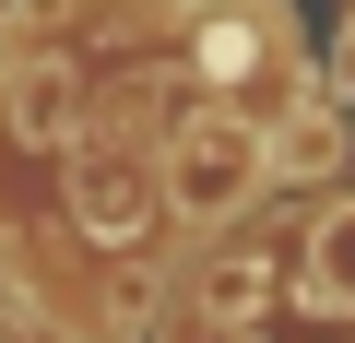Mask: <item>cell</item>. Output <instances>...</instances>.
Returning a JSON list of instances; mask_svg holds the SVG:
<instances>
[{
  "instance_id": "277c9868",
  "label": "cell",
  "mask_w": 355,
  "mask_h": 343,
  "mask_svg": "<svg viewBox=\"0 0 355 343\" xmlns=\"http://www.w3.org/2000/svg\"><path fill=\"white\" fill-rule=\"evenodd\" d=\"M71 107H83V95H71L60 60H24V71H12V130H24V142H71Z\"/></svg>"
},
{
  "instance_id": "6da1fadb",
  "label": "cell",
  "mask_w": 355,
  "mask_h": 343,
  "mask_svg": "<svg viewBox=\"0 0 355 343\" xmlns=\"http://www.w3.org/2000/svg\"><path fill=\"white\" fill-rule=\"evenodd\" d=\"M261 130L237 118V107H190V130H178V166H166V202L178 213H237L249 190H261Z\"/></svg>"
},
{
  "instance_id": "7a4b0ae2",
  "label": "cell",
  "mask_w": 355,
  "mask_h": 343,
  "mask_svg": "<svg viewBox=\"0 0 355 343\" xmlns=\"http://www.w3.org/2000/svg\"><path fill=\"white\" fill-rule=\"evenodd\" d=\"M261 71L296 83L284 12H272V0H214V12H202V83H214V107H237V83H261Z\"/></svg>"
},
{
  "instance_id": "3957f363",
  "label": "cell",
  "mask_w": 355,
  "mask_h": 343,
  "mask_svg": "<svg viewBox=\"0 0 355 343\" xmlns=\"http://www.w3.org/2000/svg\"><path fill=\"white\" fill-rule=\"evenodd\" d=\"M71 202H83V225L107 237V249H142V225H154V178L130 154H107V142H83V166H71Z\"/></svg>"
},
{
  "instance_id": "5b68a950",
  "label": "cell",
  "mask_w": 355,
  "mask_h": 343,
  "mask_svg": "<svg viewBox=\"0 0 355 343\" xmlns=\"http://www.w3.org/2000/svg\"><path fill=\"white\" fill-rule=\"evenodd\" d=\"M190 296H202V319H249V308L272 296V261H261V249H225V261H214Z\"/></svg>"
},
{
  "instance_id": "8992f818",
  "label": "cell",
  "mask_w": 355,
  "mask_h": 343,
  "mask_svg": "<svg viewBox=\"0 0 355 343\" xmlns=\"http://www.w3.org/2000/svg\"><path fill=\"white\" fill-rule=\"evenodd\" d=\"M308 272H320V296H331V308H355V213H331V225H320V261H308Z\"/></svg>"
}]
</instances>
